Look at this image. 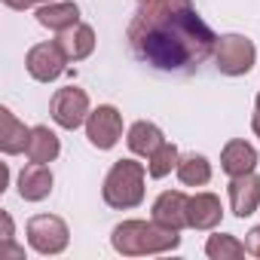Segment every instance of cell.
Segmentation results:
<instances>
[{"mask_svg": "<svg viewBox=\"0 0 260 260\" xmlns=\"http://www.w3.org/2000/svg\"><path fill=\"white\" fill-rule=\"evenodd\" d=\"M55 43L61 46V52L68 55V61H83V58H89L92 49H95V31H92L89 25L77 22L74 28L61 31Z\"/></svg>", "mask_w": 260, "mask_h": 260, "instance_id": "obj_14", "label": "cell"}, {"mask_svg": "<svg viewBox=\"0 0 260 260\" xmlns=\"http://www.w3.org/2000/svg\"><path fill=\"white\" fill-rule=\"evenodd\" d=\"M260 205V178L254 172L230 181V208L236 217H251Z\"/></svg>", "mask_w": 260, "mask_h": 260, "instance_id": "obj_9", "label": "cell"}, {"mask_svg": "<svg viewBox=\"0 0 260 260\" xmlns=\"http://www.w3.org/2000/svg\"><path fill=\"white\" fill-rule=\"evenodd\" d=\"M245 248H248V254H254V257H260V223L248 233V239H245Z\"/></svg>", "mask_w": 260, "mask_h": 260, "instance_id": "obj_22", "label": "cell"}, {"mask_svg": "<svg viewBox=\"0 0 260 260\" xmlns=\"http://www.w3.org/2000/svg\"><path fill=\"white\" fill-rule=\"evenodd\" d=\"M52 193V172L43 162H31L19 172V196L25 202H40Z\"/></svg>", "mask_w": 260, "mask_h": 260, "instance_id": "obj_12", "label": "cell"}, {"mask_svg": "<svg viewBox=\"0 0 260 260\" xmlns=\"http://www.w3.org/2000/svg\"><path fill=\"white\" fill-rule=\"evenodd\" d=\"M125 144H128V150H132V153L150 159V156L166 144V135H162V128H159V125H153V122H147V119H138L132 128H128Z\"/></svg>", "mask_w": 260, "mask_h": 260, "instance_id": "obj_13", "label": "cell"}, {"mask_svg": "<svg viewBox=\"0 0 260 260\" xmlns=\"http://www.w3.org/2000/svg\"><path fill=\"white\" fill-rule=\"evenodd\" d=\"M37 22L49 31H68L80 22V7L71 4V0H52V4H43L37 10Z\"/></svg>", "mask_w": 260, "mask_h": 260, "instance_id": "obj_17", "label": "cell"}, {"mask_svg": "<svg viewBox=\"0 0 260 260\" xmlns=\"http://www.w3.org/2000/svg\"><path fill=\"white\" fill-rule=\"evenodd\" d=\"M214 31L202 22L193 0H138L128 25L132 52L159 71H193L214 55Z\"/></svg>", "mask_w": 260, "mask_h": 260, "instance_id": "obj_1", "label": "cell"}, {"mask_svg": "<svg viewBox=\"0 0 260 260\" xmlns=\"http://www.w3.org/2000/svg\"><path fill=\"white\" fill-rule=\"evenodd\" d=\"M110 245H113V251H119L125 257L166 254V251H175L181 245V233L166 230L156 220H122L119 226H113Z\"/></svg>", "mask_w": 260, "mask_h": 260, "instance_id": "obj_2", "label": "cell"}, {"mask_svg": "<svg viewBox=\"0 0 260 260\" xmlns=\"http://www.w3.org/2000/svg\"><path fill=\"white\" fill-rule=\"evenodd\" d=\"M223 217V205L214 193H196L187 199V226L193 230H214Z\"/></svg>", "mask_w": 260, "mask_h": 260, "instance_id": "obj_11", "label": "cell"}, {"mask_svg": "<svg viewBox=\"0 0 260 260\" xmlns=\"http://www.w3.org/2000/svg\"><path fill=\"white\" fill-rule=\"evenodd\" d=\"M68 242H71V233L58 214H34L28 220V245L37 254H61Z\"/></svg>", "mask_w": 260, "mask_h": 260, "instance_id": "obj_5", "label": "cell"}, {"mask_svg": "<svg viewBox=\"0 0 260 260\" xmlns=\"http://www.w3.org/2000/svg\"><path fill=\"white\" fill-rule=\"evenodd\" d=\"M254 166H257V150H254L248 141H242V138L230 141V144L220 150V169H223L230 178L248 175V172H254Z\"/></svg>", "mask_w": 260, "mask_h": 260, "instance_id": "obj_15", "label": "cell"}, {"mask_svg": "<svg viewBox=\"0 0 260 260\" xmlns=\"http://www.w3.org/2000/svg\"><path fill=\"white\" fill-rule=\"evenodd\" d=\"M43 4H52V0H4V7L10 10H28V7H43Z\"/></svg>", "mask_w": 260, "mask_h": 260, "instance_id": "obj_23", "label": "cell"}, {"mask_svg": "<svg viewBox=\"0 0 260 260\" xmlns=\"http://www.w3.org/2000/svg\"><path fill=\"white\" fill-rule=\"evenodd\" d=\"M25 68H28V74H31L34 80L52 83V80H58V77L64 74L68 55L61 52L58 43H37V46H31V52L25 55Z\"/></svg>", "mask_w": 260, "mask_h": 260, "instance_id": "obj_8", "label": "cell"}, {"mask_svg": "<svg viewBox=\"0 0 260 260\" xmlns=\"http://www.w3.org/2000/svg\"><path fill=\"white\" fill-rule=\"evenodd\" d=\"M245 251H248L245 242H239L236 236H226V233H217L205 242V254L211 260H239V257H245Z\"/></svg>", "mask_w": 260, "mask_h": 260, "instance_id": "obj_20", "label": "cell"}, {"mask_svg": "<svg viewBox=\"0 0 260 260\" xmlns=\"http://www.w3.org/2000/svg\"><path fill=\"white\" fill-rule=\"evenodd\" d=\"M251 128H254V135L260 138V113H254V119H251Z\"/></svg>", "mask_w": 260, "mask_h": 260, "instance_id": "obj_25", "label": "cell"}, {"mask_svg": "<svg viewBox=\"0 0 260 260\" xmlns=\"http://www.w3.org/2000/svg\"><path fill=\"white\" fill-rule=\"evenodd\" d=\"M0 220H4V236H0V242L13 245V217H10V211H0Z\"/></svg>", "mask_w": 260, "mask_h": 260, "instance_id": "obj_24", "label": "cell"}, {"mask_svg": "<svg viewBox=\"0 0 260 260\" xmlns=\"http://www.w3.org/2000/svg\"><path fill=\"white\" fill-rule=\"evenodd\" d=\"M257 113H260V95H257Z\"/></svg>", "mask_w": 260, "mask_h": 260, "instance_id": "obj_26", "label": "cell"}, {"mask_svg": "<svg viewBox=\"0 0 260 260\" xmlns=\"http://www.w3.org/2000/svg\"><path fill=\"white\" fill-rule=\"evenodd\" d=\"M58 150H61L58 135L52 132L49 125H34L31 128V138H28V147H25L31 162H43L46 166V162H52L58 156Z\"/></svg>", "mask_w": 260, "mask_h": 260, "instance_id": "obj_18", "label": "cell"}, {"mask_svg": "<svg viewBox=\"0 0 260 260\" xmlns=\"http://www.w3.org/2000/svg\"><path fill=\"white\" fill-rule=\"evenodd\" d=\"M254 61H257V49H254V43L248 37H242V34L217 37V43H214V64H217L220 74L242 77V74H248L254 68Z\"/></svg>", "mask_w": 260, "mask_h": 260, "instance_id": "obj_4", "label": "cell"}, {"mask_svg": "<svg viewBox=\"0 0 260 260\" xmlns=\"http://www.w3.org/2000/svg\"><path fill=\"white\" fill-rule=\"evenodd\" d=\"M178 162H181V153H178V147L175 144H162L150 159H147V175L150 178H166L172 169H178Z\"/></svg>", "mask_w": 260, "mask_h": 260, "instance_id": "obj_21", "label": "cell"}, {"mask_svg": "<svg viewBox=\"0 0 260 260\" xmlns=\"http://www.w3.org/2000/svg\"><path fill=\"white\" fill-rule=\"evenodd\" d=\"M28 138H31V128L25 122H19L10 107H0V150L10 156L22 153L28 147Z\"/></svg>", "mask_w": 260, "mask_h": 260, "instance_id": "obj_16", "label": "cell"}, {"mask_svg": "<svg viewBox=\"0 0 260 260\" xmlns=\"http://www.w3.org/2000/svg\"><path fill=\"white\" fill-rule=\"evenodd\" d=\"M144 178H147V169L135 159H119L110 166L107 178H104V187H101V196L110 208H138L144 202Z\"/></svg>", "mask_w": 260, "mask_h": 260, "instance_id": "obj_3", "label": "cell"}, {"mask_svg": "<svg viewBox=\"0 0 260 260\" xmlns=\"http://www.w3.org/2000/svg\"><path fill=\"white\" fill-rule=\"evenodd\" d=\"M187 199L181 190H166L159 193V199L153 202V220L166 230H184L187 226Z\"/></svg>", "mask_w": 260, "mask_h": 260, "instance_id": "obj_10", "label": "cell"}, {"mask_svg": "<svg viewBox=\"0 0 260 260\" xmlns=\"http://www.w3.org/2000/svg\"><path fill=\"white\" fill-rule=\"evenodd\" d=\"M49 113L52 119L61 125V128H80L86 119H89V95L77 86H64L52 95L49 101Z\"/></svg>", "mask_w": 260, "mask_h": 260, "instance_id": "obj_6", "label": "cell"}, {"mask_svg": "<svg viewBox=\"0 0 260 260\" xmlns=\"http://www.w3.org/2000/svg\"><path fill=\"white\" fill-rule=\"evenodd\" d=\"M178 178L184 187H205L211 181V162L202 156V153H190V156H181L178 162Z\"/></svg>", "mask_w": 260, "mask_h": 260, "instance_id": "obj_19", "label": "cell"}, {"mask_svg": "<svg viewBox=\"0 0 260 260\" xmlns=\"http://www.w3.org/2000/svg\"><path fill=\"white\" fill-rule=\"evenodd\" d=\"M86 138L92 147L98 150H110L116 147V141L122 138V113L113 104H101L89 113L86 119Z\"/></svg>", "mask_w": 260, "mask_h": 260, "instance_id": "obj_7", "label": "cell"}]
</instances>
